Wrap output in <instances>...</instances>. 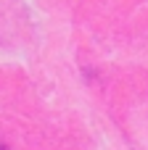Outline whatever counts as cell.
Masks as SVG:
<instances>
[{"label": "cell", "instance_id": "6da1fadb", "mask_svg": "<svg viewBox=\"0 0 148 150\" xmlns=\"http://www.w3.org/2000/svg\"><path fill=\"white\" fill-rule=\"evenodd\" d=\"M0 150H5V148H0Z\"/></svg>", "mask_w": 148, "mask_h": 150}]
</instances>
